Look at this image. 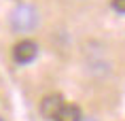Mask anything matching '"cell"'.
I'll list each match as a JSON object with an SVG mask.
<instances>
[{"mask_svg":"<svg viewBox=\"0 0 125 121\" xmlns=\"http://www.w3.org/2000/svg\"><path fill=\"white\" fill-rule=\"evenodd\" d=\"M112 9L117 13H125V0H112Z\"/></svg>","mask_w":125,"mask_h":121,"instance_id":"cell-5","label":"cell"},{"mask_svg":"<svg viewBox=\"0 0 125 121\" xmlns=\"http://www.w3.org/2000/svg\"><path fill=\"white\" fill-rule=\"evenodd\" d=\"M36 55H38V45L34 40H19L13 47V60L17 64H30Z\"/></svg>","mask_w":125,"mask_h":121,"instance_id":"cell-2","label":"cell"},{"mask_svg":"<svg viewBox=\"0 0 125 121\" xmlns=\"http://www.w3.org/2000/svg\"><path fill=\"white\" fill-rule=\"evenodd\" d=\"M64 106V98L59 94H51V96H45L42 102H40V115L45 117V119H51L57 115V110Z\"/></svg>","mask_w":125,"mask_h":121,"instance_id":"cell-3","label":"cell"},{"mask_svg":"<svg viewBox=\"0 0 125 121\" xmlns=\"http://www.w3.org/2000/svg\"><path fill=\"white\" fill-rule=\"evenodd\" d=\"M53 121H83V113L76 104L64 102V106L57 110V115L53 117Z\"/></svg>","mask_w":125,"mask_h":121,"instance_id":"cell-4","label":"cell"},{"mask_svg":"<svg viewBox=\"0 0 125 121\" xmlns=\"http://www.w3.org/2000/svg\"><path fill=\"white\" fill-rule=\"evenodd\" d=\"M0 121H2V119H0Z\"/></svg>","mask_w":125,"mask_h":121,"instance_id":"cell-6","label":"cell"},{"mask_svg":"<svg viewBox=\"0 0 125 121\" xmlns=\"http://www.w3.org/2000/svg\"><path fill=\"white\" fill-rule=\"evenodd\" d=\"M38 11L32 7V4H17V7L9 13V23H11V30L19 34L32 32L34 28L38 26Z\"/></svg>","mask_w":125,"mask_h":121,"instance_id":"cell-1","label":"cell"}]
</instances>
